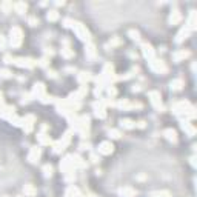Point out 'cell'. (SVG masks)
<instances>
[{"instance_id": "cell-1", "label": "cell", "mask_w": 197, "mask_h": 197, "mask_svg": "<svg viewBox=\"0 0 197 197\" xmlns=\"http://www.w3.org/2000/svg\"><path fill=\"white\" fill-rule=\"evenodd\" d=\"M9 35H11V45H13L14 48L20 46V43H22V29L19 26H14L13 29H11Z\"/></svg>"}, {"instance_id": "cell-2", "label": "cell", "mask_w": 197, "mask_h": 197, "mask_svg": "<svg viewBox=\"0 0 197 197\" xmlns=\"http://www.w3.org/2000/svg\"><path fill=\"white\" fill-rule=\"evenodd\" d=\"M73 28H74V31H76V34L79 35V37L82 39V40H89V32H88V29L82 25V23H79V22H73Z\"/></svg>"}, {"instance_id": "cell-3", "label": "cell", "mask_w": 197, "mask_h": 197, "mask_svg": "<svg viewBox=\"0 0 197 197\" xmlns=\"http://www.w3.org/2000/svg\"><path fill=\"white\" fill-rule=\"evenodd\" d=\"M14 65H19V66H25V68H32L35 62L31 60V59H13Z\"/></svg>"}, {"instance_id": "cell-4", "label": "cell", "mask_w": 197, "mask_h": 197, "mask_svg": "<svg viewBox=\"0 0 197 197\" xmlns=\"http://www.w3.org/2000/svg\"><path fill=\"white\" fill-rule=\"evenodd\" d=\"M151 68L156 71V73H166V65L162 60H153L151 62Z\"/></svg>"}, {"instance_id": "cell-5", "label": "cell", "mask_w": 197, "mask_h": 197, "mask_svg": "<svg viewBox=\"0 0 197 197\" xmlns=\"http://www.w3.org/2000/svg\"><path fill=\"white\" fill-rule=\"evenodd\" d=\"M112 143L111 142H103V143H100V146H99V153L100 154H111L112 153Z\"/></svg>"}, {"instance_id": "cell-6", "label": "cell", "mask_w": 197, "mask_h": 197, "mask_svg": "<svg viewBox=\"0 0 197 197\" xmlns=\"http://www.w3.org/2000/svg\"><path fill=\"white\" fill-rule=\"evenodd\" d=\"M142 49H143V56H145L146 59H150V60H153V59H154V49H153V46L148 45V43H143L142 45Z\"/></svg>"}, {"instance_id": "cell-7", "label": "cell", "mask_w": 197, "mask_h": 197, "mask_svg": "<svg viewBox=\"0 0 197 197\" xmlns=\"http://www.w3.org/2000/svg\"><path fill=\"white\" fill-rule=\"evenodd\" d=\"M150 97H151V102L156 108H162V103H160V94L156 91H151L150 92Z\"/></svg>"}, {"instance_id": "cell-8", "label": "cell", "mask_w": 197, "mask_h": 197, "mask_svg": "<svg viewBox=\"0 0 197 197\" xmlns=\"http://www.w3.org/2000/svg\"><path fill=\"white\" fill-rule=\"evenodd\" d=\"M182 20V14H180V11L179 9H174L171 13V16H169V23H172V25H176V23H179Z\"/></svg>"}, {"instance_id": "cell-9", "label": "cell", "mask_w": 197, "mask_h": 197, "mask_svg": "<svg viewBox=\"0 0 197 197\" xmlns=\"http://www.w3.org/2000/svg\"><path fill=\"white\" fill-rule=\"evenodd\" d=\"M40 157V148H32L31 153H29V160L34 163V162H37Z\"/></svg>"}, {"instance_id": "cell-10", "label": "cell", "mask_w": 197, "mask_h": 197, "mask_svg": "<svg viewBox=\"0 0 197 197\" xmlns=\"http://www.w3.org/2000/svg\"><path fill=\"white\" fill-rule=\"evenodd\" d=\"M17 13H20V14H23L26 11V8H28V5L25 3V2H19V3H14V6H13Z\"/></svg>"}, {"instance_id": "cell-11", "label": "cell", "mask_w": 197, "mask_h": 197, "mask_svg": "<svg viewBox=\"0 0 197 197\" xmlns=\"http://www.w3.org/2000/svg\"><path fill=\"white\" fill-rule=\"evenodd\" d=\"M188 34H189V29H188V28H183L182 31L177 34V39H176V42H177V43H180V42H182L183 39H186V35H188Z\"/></svg>"}, {"instance_id": "cell-12", "label": "cell", "mask_w": 197, "mask_h": 197, "mask_svg": "<svg viewBox=\"0 0 197 197\" xmlns=\"http://www.w3.org/2000/svg\"><path fill=\"white\" fill-rule=\"evenodd\" d=\"M165 136H166V139H168V140L177 142V136H176V131L174 129H166L165 131Z\"/></svg>"}, {"instance_id": "cell-13", "label": "cell", "mask_w": 197, "mask_h": 197, "mask_svg": "<svg viewBox=\"0 0 197 197\" xmlns=\"http://www.w3.org/2000/svg\"><path fill=\"white\" fill-rule=\"evenodd\" d=\"M46 19L49 20V22H56L57 19H59V13L56 9H51L49 13H48V16H46Z\"/></svg>"}, {"instance_id": "cell-14", "label": "cell", "mask_w": 197, "mask_h": 197, "mask_svg": "<svg viewBox=\"0 0 197 197\" xmlns=\"http://www.w3.org/2000/svg\"><path fill=\"white\" fill-rule=\"evenodd\" d=\"M120 193H122V196H125V197H134V196H136V191L131 189V188H123Z\"/></svg>"}, {"instance_id": "cell-15", "label": "cell", "mask_w": 197, "mask_h": 197, "mask_svg": "<svg viewBox=\"0 0 197 197\" xmlns=\"http://www.w3.org/2000/svg\"><path fill=\"white\" fill-rule=\"evenodd\" d=\"M120 125H122L123 128H126V129H131V128H134V126H136V123H133L131 120H128V119L122 120V122H120Z\"/></svg>"}, {"instance_id": "cell-16", "label": "cell", "mask_w": 197, "mask_h": 197, "mask_svg": "<svg viewBox=\"0 0 197 197\" xmlns=\"http://www.w3.org/2000/svg\"><path fill=\"white\" fill-rule=\"evenodd\" d=\"M43 92H45V88H43V85H42V83H37V85H35V88H34V94L42 95Z\"/></svg>"}, {"instance_id": "cell-17", "label": "cell", "mask_w": 197, "mask_h": 197, "mask_svg": "<svg viewBox=\"0 0 197 197\" xmlns=\"http://www.w3.org/2000/svg\"><path fill=\"white\" fill-rule=\"evenodd\" d=\"M188 56H189L188 51H180V52H177V54H174L172 57H174L176 60H180V59H185V57H188Z\"/></svg>"}, {"instance_id": "cell-18", "label": "cell", "mask_w": 197, "mask_h": 197, "mask_svg": "<svg viewBox=\"0 0 197 197\" xmlns=\"http://www.w3.org/2000/svg\"><path fill=\"white\" fill-rule=\"evenodd\" d=\"M153 197H169V193L166 191H157V193H151Z\"/></svg>"}, {"instance_id": "cell-19", "label": "cell", "mask_w": 197, "mask_h": 197, "mask_svg": "<svg viewBox=\"0 0 197 197\" xmlns=\"http://www.w3.org/2000/svg\"><path fill=\"white\" fill-rule=\"evenodd\" d=\"M13 6H14V5H13V3H9V2H5V3H2V8H3V11H5V13H9V11L13 9Z\"/></svg>"}, {"instance_id": "cell-20", "label": "cell", "mask_w": 197, "mask_h": 197, "mask_svg": "<svg viewBox=\"0 0 197 197\" xmlns=\"http://www.w3.org/2000/svg\"><path fill=\"white\" fill-rule=\"evenodd\" d=\"M182 128H183L185 131H188L189 136H193V134H194V128H193V126H189L188 123H185V122H183V123H182Z\"/></svg>"}, {"instance_id": "cell-21", "label": "cell", "mask_w": 197, "mask_h": 197, "mask_svg": "<svg viewBox=\"0 0 197 197\" xmlns=\"http://www.w3.org/2000/svg\"><path fill=\"white\" fill-rule=\"evenodd\" d=\"M25 194H28V196H34V194H35V189L31 186V185H26V186H25Z\"/></svg>"}, {"instance_id": "cell-22", "label": "cell", "mask_w": 197, "mask_h": 197, "mask_svg": "<svg viewBox=\"0 0 197 197\" xmlns=\"http://www.w3.org/2000/svg\"><path fill=\"white\" fill-rule=\"evenodd\" d=\"M182 80H174V82H171V88L172 89H180L182 86Z\"/></svg>"}, {"instance_id": "cell-23", "label": "cell", "mask_w": 197, "mask_h": 197, "mask_svg": "<svg viewBox=\"0 0 197 197\" xmlns=\"http://www.w3.org/2000/svg\"><path fill=\"white\" fill-rule=\"evenodd\" d=\"M43 172H45V176H51V172H52V166L51 165H45V168H43Z\"/></svg>"}, {"instance_id": "cell-24", "label": "cell", "mask_w": 197, "mask_h": 197, "mask_svg": "<svg viewBox=\"0 0 197 197\" xmlns=\"http://www.w3.org/2000/svg\"><path fill=\"white\" fill-rule=\"evenodd\" d=\"M62 54H63L65 57H66V59H69V57H73V52H71V51H69V48H63V49H62Z\"/></svg>"}, {"instance_id": "cell-25", "label": "cell", "mask_w": 197, "mask_h": 197, "mask_svg": "<svg viewBox=\"0 0 197 197\" xmlns=\"http://www.w3.org/2000/svg\"><path fill=\"white\" fill-rule=\"evenodd\" d=\"M109 137H112V139H119V137H120V133H119L117 129H111L109 131Z\"/></svg>"}, {"instance_id": "cell-26", "label": "cell", "mask_w": 197, "mask_h": 197, "mask_svg": "<svg viewBox=\"0 0 197 197\" xmlns=\"http://www.w3.org/2000/svg\"><path fill=\"white\" fill-rule=\"evenodd\" d=\"M129 35H131V39H133V40H139V32L134 31V29H131V31H129Z\"/></svg>"}, {"instance_id": "cell-27", "label": "cell", "mask_w": 197, "mask_h": 197, "mask_svg": "<svg viewBox=\"0 0 197 197\" xmlns=\"http://www.w3.org/2000/svg\"><path fill=\"white\" fill-rule=\"evenodd\" d=\"M86 54H88L89 57H94V46H92V45H89V46H88V51H86Z\"/></svg>"}, {"instance_id": "cell-28", "label": "cell", "mask_w": 197, "mask_h": 197, "mask_svg": "<svg viewBox=\"0 0 197 197\" xmlns=\"http://www.w3.org/2000/svg\"><path fill=\"white\" fill-rule=\"evenodd\" d=\"M88 79H89V76H88V74H85V73H82V76H79V80H80L82 83H83V82H86Z\"/></svg>"}, {"instance_id": "cell-29", "label": "cell", "mask_w": 197, "mask_h": 197, "mask_svg": "<svg viewBox=\"0 0 197 197\" xmlns=\"http://www.w3.org/2000/svg\"><path fill=\"white\" fill-rule=\"evenodd\" d=\"M0 76L6 79V77H9V76H11V73H9V71H6V69H2V71H0Z\"/></svg>"}, {"instance_id": "cell-30", "label": "cell", "mask_w": 197, "mask_h": 197, "mask_svg": "<svg viewBox=\"0 0 197 197\" xmlns=\"http://www.w3.org/2000/svg\"><path fill=\"white\" fill-rule=\"evenodd\" d=\"M37 23H39V20L35 19V17H31V19H29V25H31V26H35Z\"/></svg>"}, {"instance_id": "cell-31", "label": "cell", "mask_w": 197, "mask_h": 197, "mask_svg": "<svg viewBox=\"0 0 197 197\" xmlns=\"http://www.w3.org/2000/svg\"><path fill=\"white\" fill-rule=\"evenodd\" d=\"M40 142H42V143H49V139H48V137H45V134H40Z\"/></svg>"}, {"instance_id": "cell-32", "label": "cell", "mask_w": 197, "mask_h": 197, "mask_svg": "<svg viewBox=\"0 0 197 197\" xmlns=\"http://www.w3.org/2000/svg\"><path fill=\"white\" fill-rule=\"evenodd\" d=\"M3 46H5V39L0 35V48H3Z\"/></svg>"}, {"instance_id": "cell-33", "label": "cell", "mask_w": 197, "mask_h": 197, "mask_svg": "<svg viewBox=\"0 0 197 197\" xmlns=\"http://www.w3.org/2000/svg\"><path fill=\"white\" fill-rule=\"evenodd\" d=\"M2 102H3V100H2V94H0V105H2Z\"/></svg>"}]
</instances>
